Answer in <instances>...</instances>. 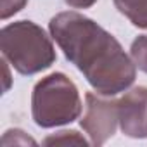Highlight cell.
I'll use <instances>...</instances> for the list:
<instances>
[{"label": "cell", "mask_w": 147, "mask_h": 147, "mask_svg": "<svg viewBox=\"0 0 147 147\" xmlns=\"http://www.w3.org/2000/svg\"><path fill=\"white\" fill-rule=\"evenodd\" d=\"M66 59L73 62L100 95H116L135 82V64L119 42L90 18L67 11L49 24Z\"/></svg>", "instance_id": "1"}, {"label": "cell", "mask_w": 147, "mask_h": 147, "mask_svg": "<svg viewBox=\"0 0 147 147\" xmlns=\"http://www.w3.org/2000/svg\"><path fill=\"white\" fill-rule=\"evenodd\" d=\"M0 50L21 75H35L55 61V50L47 33L33 21L7 24L0 33Z\"/></svg>", "instance_id": "2"}, {"label": "cell", "mask_w": 147, "mask_h": 147, "mask_svg": "<svg viewBox=\"0 0 147 147\" xmlns=\"http://www.w3.org/2000/svg\"><path fill=\"white\" fill-rule=\"evenodd\" d=\"M82 113L76 85L62 73L45 76L33 88L31 114L38 126L52 128L75 121Z\"/></svg>", "instance_id": "3"}, {"label": "cell", "mask_w": 147, "mask_h": 147, "mask_svg": "<svg viewBox=\"0 0 147 147\" xmlns=\"http://www.w3.org/2000/svg\"><path fill=\"white\" fill-rule=\"evenodd\" d=\"M106 97V95H104ZM95 94H87V113L82 119V128L88 133L94 145H102L109 137L114 135L119 123V106L118 100L104 99Z\"/></svg>", "instance_id": "4"}, {"label": "cell", "mask_w": 147, "mask_h": 147, "mask_svg": "<svg viewBox=\"0 0 147 147\" xmlns=\"http://www.w3.org/2000/svg\"><path fill=\"white\" fill-rule=\"evenodd\" d=\"M119 126L133 138L147 137V88L137 87L118 100Z\"/></svg>", "instance_id": "5"}, {"label": "cell", "mask_w": 147, "mask_h": 147, "mask_svg": "<svg viewBox=\"0 0 147 147\" xmlns=\"http://www.w3.org/2000/svg\"><path fill=\"white\" fill-rule=\"evenodd\" d=\"M114 5L133 26L147 30V0H114Z\"/></svg>", "instance_id": "6"}, {"label": "cell", "mask_w": 147, "mask_h": 147, "mask_svg": "<svg viewBox=\"0 0 147 147\" xmlns=\"http://www.w3.org/2000/svg\"><path fill=\"white\" fill-rule=\"evenodd\" d=\"M130 57H131L135 67L147 73V35H140L131 42Z\"/></svg>", "instance_id": "7"}, {"label": "cell", "mask_w": 147, "mask_h": 147, "mask_svg": "<svg viewBox=\"0 0 147 147\" xmlns=\"http://www.w3.org/2000/svg\"><path fill=\"white\" fill-rule=\"evenodd\" d=\"M45 145H52V144H64V145H87V140L83 137L78 135V131L71 130V131H59L57 135H52L49 138L43 140Z\"/></svg>", "instance_id": "8"}, {"label": "cell", "mask_w": 147, "mask_h": 147, "mask_svg": "<svg viewBox=\"0 0 147 147\" xmlns=\"http://www.w3.org/2000/svg\"><path fill=\"white\" fill-rule=\"evenodd\" d=\"M26 4H28V0H0V18L7 19V18L14 16Z\"/></svg>", "instance_id": "9"}, {"label": "cell", "mask_w": 147, "mask_h": 147, "mask_svg": "<svg viewBox=\"0 0 147 147\" xmlns=\"http://www.w3.org/2000/svg\"><path fill=\"white\" fill-rule=\"evenodd\" d=\"M95 2H97V0H66V4L69 7H75V9H88Z\"/></svg>", "instance_id": "10"}, {"label": "cell", "mask_w": 147, "mask_h": 147, "mask_svg": "<svg viewBox=\"0 0 147 147\" xmlns=\"http://www.w3.org/2000/svg\"><path fill=\"white\" fill-rule=\"evenodd\" d=\"M2 64H4V78H5L4 92H7V88H9V83H11V80H9V73H7V59H2Z\"/></svg>", "instance_id": "11"}]
</instances>
